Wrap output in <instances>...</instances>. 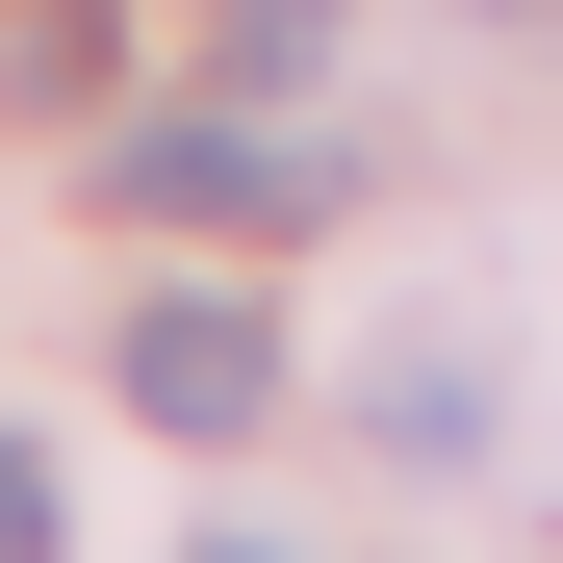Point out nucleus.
Wrapping results in <instances>:
<instances>
[{
  "instance_id": "1",
  "label": "nucleus",
  "mask_w": 563,
  "mask_h": 563,
  "mask_svg": "<svg viewBox=\"0 0 563 563\" xmlns=\"http://www.w3.org/2000/svg\"><path fill=\"white\" fill-rule=\"evenodd\" d=\"M103 206H154V231H333V154L256 129V103H154V129H103Z\"/></svg>"
},
{
  "instance_id": "2",
  "label": "nucleus",
  "mask_w": 563,
  "mask_h": 563,
  "mask_svg": "<svg viewBox=\"0 0 563 563\" xmlns=\"http://www.w3.org/2000/svg\"><path fill=\"white\" fill-rule=\"evenodd\" d=\"M129 410L154 435H256L282 410V333L231 308V282H154V308H129Z\"/></svg>"
},
{
  "instance_id": "3",
  "label": "nucleus",
  "mask_w": 563,
  "mask_h": 563,
  "mask_svg": "<svg viewBox=\"0 0 563 563\" xmlns=\"http://www.w3.org/2000/svg\"><path fill=\"white\" fill-rule=\"evenodd\" d=\"M358 410H385V461H487V385H461V358H385Z\"/></svg>"
},
{
  "instance_id": "4",
  "label": "nucleus",
  "mask_w": 563,
  "mask_h": 563,
  "mask_svg": "<svg viewBox=\"0 0 563 563\" xmlns=\"http://www.w3.org/2000/svg\"><path fill=\"white\" fill-rule=\"evenodd\" d=\"M231 77L282 103V77H333V0H231Z\"/></svg>"
},
{
  "instance_id": "5",
  "label": "nucleus",
  "mask_w": 563,
  "mask_h": 563,
  "mask_svg": "<svg viewBox=\"0 0 563 563\" xmlns=\"http://www.w3.org/2000/svg\"><path fill=\"white\" fill-rule=\"evenodd\" d=\"M0 563H52V461L26 435H0Z\"/></svg>"
},
{
  "instance_id": "6",
  "label": "nucleus",
  "mask_w": 563,
  "mask_h": 563,
  "mask_svg": "<svg viewBox=\"0 0 563 563\" xmlns=\"http://www.w3.org/2000/svg\"><path fill=\"white\" fill-rule=\"evenodd\" d=\"M206 563H282V538H206Z\"/></svg>"
}]
</instances>
